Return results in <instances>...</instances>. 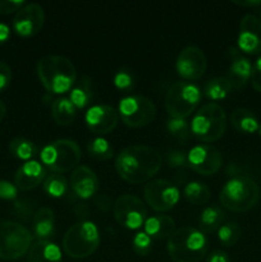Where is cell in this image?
Returning a JSON list of instances; mask_svg holds the SVG:
<instances>
[{"instance_id":"1","label":"cell","mask_w":261,"mask_h":262,"mask_svg":"<svg viewBox=\"0 0 261 262\" xmlns=\"http://www.w3.org/2000/svg\"><path fill=\"white\" fill-rule=\"evenodd\" d=\"M163 159L161 155L150 146L133 145L125 147L115 160L118 174L125 182L141 184L150 182L160 170Z\"/></svg>"},{"instance_id":"2","label":"cell","mask_w":261,"mask_h":262,"mask_svg":"<svg viewBox=\"0 0 261 262\" xmlns=\"http://www.w3.org/2000/svg\"><path fill=\"white\" fill-rule=\"evenodd\" d=\"M36 69L42 86L51 94H66L77 81L76 67L66 56H44L38 60Z\"/></svg>"},{"instance_id":"3","label":"cell","mask_w":261,"mask_h":262,"mask_svg":"<svg viewBox=\"0 0 261 262\" xmlns=\"http://www.w3.org/2000/svg\"><path fill=\"white\" fill-rule=\"evenodd\" d=\"M207 250L206 235L196 228H178L168 239V253L174 262H200Z\"/></svg>"},{"instance_id":"4","label":"cell","mask_w":261,"mask_h":262,"mask_svg":"<svg viewBox=\"0 0 261 262\" xmlns=\"http://www.w3.org/2000/svg\"><path fill=\"white\" fill-rule=\"evenodd\" d=\"M220 204L229 211L246 212L260 200V188L253 179L245 176L233 177L220 191Z\"/></svg>"},{"instance_id":"5","label":"cell","mask_w":261,"mask_h":262,"mask_svg":"<svg viewBox=\"0 0 261 262\" xmlns=\"http://www.w3.org/2000/svg\"><path fill=\"white\" fill-rule=\"evenodd\" d=\"M100 246V234L92 222H78L72 225L63 237V250L72 258H86Z\"/></svg>"},{"instance_id":"6","label":"cell","mask_w":261,"mask_h":262,"mask_svg":"<svg viewBox=\"0 0 261 262\" xmlns=\"http://www.w3.org/2000/svg\"><path fill=\"white\" fill-rule=\"evenodd\" d=\"M41 163L56 174L67 173L78 166L81 148L73 140H56L46 145L40 152Z\"/></svg>"},{"instance_id":"7","label":"cell","mask_w":261,"mask_h":262,"mask_svg":"<svg viewBox=\"0 0 261 262\" xmlns=\"http://www.w3.org/2000/svg\"><path fill=\"white\" fill-rule=\"evenodd\" d=\"M227 129L225 112L219 104L210 102L200 107L191 122V132L202 142L217 141Z\"/></svg>"},{"instance_id":"8","label":"cell","mask_w":261,"mask_h":262,"mask_svg":"<svg viewBox=\"0 0 261 262\" xmlns=\"http://www.w3.org/2000/svg\"><path fill=\"white\" fill-rule=\"evenodd\" d=\"M31 245L32 234L25 225L0 220V260H18L28 252Z\"/></svg>"},{"instance_id":"9","label":"cell","mask_w":261,"mask_h":262,"mask_svg":"<svg viewBox=\"0 0 261 262\" xmlns=\"http://www.w3.org/2000/svg\"><path fill=\"white\" fill-rule=\"evenodd\" d=\"M201 90L194 83L179 81L171 84L165 96V109L170 118L186 119L199 106Z\"/></svg>"},{"instance_id":"10","label":"cell","mask_w":261,"mask_h":262,"mask_svg":"<svg viewBox=\"0 0 261 262\" xmlns=\"http://www.w3.org/2000/svg\"><path fill=\"white\" fill-rule=\"evenodd\" d=\"M120 119L130 128L148 125L156 118V106L154 101L142 95H130L119 102Z\"/></svg>"},{"instance_id":"11","label":"cell","mask_w":261,"mask_h":262,"mask_svg":"<svg viewBox=\"0 0 261 262\" xmlns=\"http://www.w3.org/2000/svg\"><path fill=\"white\" fill-rule=\"evenodd\" d=\"M114 217L122 227L136 230L145 224L147 210L145 204L133 194H122L113 204Z\"/></svg>"},{"instance_id":"12","label":"cell","mask_w":261,"mask_h":262,"mask_svg":"<svg viewBox=\"0 0 261 262\" xmlns=\"http://www.w3.org/2000/svg\"><path fill=\"white\" fill-rule=\"evenodd\" d=\"M143 196L153 210L158 212H166L174 209L179 201V189L166 179H154L143 187Z\"/></svg>"},{"instance_id":"13","label":"cell","mask_w":261,"mask_h":262,"mask_svg":"<svg viewBox=\"0 0 261 262\" xmlns=\"http://www.w3.org/2000/svg\"><path fill=\"white\" fill-rule=\"evenodd\" d=\"M188 168L202 176H212L220 170L223 156L216 147L211 145H197L187 154Z\"/></svg>"},{"instance_id":"14","label":"cell","mask_w":261,"mask_h":262,"mask_svg":"<svg viewBox=\"0 0 261 262\" xmlns=\"http://www.w3.org/2000/svg\"><path fill=\"white\" fill-rule=\"evenodd\" d=\"M45 23V10L40 4H25L13 18V30L22 37H31L41 31Z\"/></svg>"},{"instance_id":"15","label":"cell","mask_w":261,"mask_h":262,"mask_svg":"<svg viewBox=\"0 0 261 262\" xmlns=\"http://www.w3.org/2000/svg\"><path fill=\"white\" fill-rule=\"evenodd\" d=\"M207 68L205 53L196 46H187L177 58L176 69L182 78L187 81H196L201 78Z\"/></svg>"},{"instance_id":"16","label":"cell","mask_w":261,"mask_h":262,"mask_svg":"<svg viewBox=\"0 0 261 262\" xmlns=\"http://www.w3.org/2000/svg\"><path fill=\"white\" fill-rule=\"evenodd\" d=\"M238 49L250 55L261 53V20L253 14H246L240 23Z\"/></svg>"},{"instance_id":"17","label":"cell","mask_w":261,"mask_h":262,"mask_svg":"<svg viewBox=\"0 0 261 262\" xmlns=\"http://www.w3.org/2000/svg\"><path fill=\"white\" fill-rule=\"evenodd\" d=\"M119 114L113 106L106 104L94 105L86 113V125L96 135H106L117 127Z\"/></svg>"},{"instance_id":"18","label":"cell","mask_w":261,"mask_h":262,"mask_svg":"<svg viewBox=\"0 0 261 262\" xmlns=\"http://www.w3.org/2000/svg\"><path fill=\"white\" fill-rule=\"evenodd\" d=\"M72 192L82 200H87L97 194L100 182L92 169L86 165L77 166L71 176Z\"/></svg>"},{"instance_id":"19","label":"cell","mask_w":261,"mask_h":262,"mask_svg":"<svg viewBox=\"0 0 261 262\" xmlns=\"http://www.w3.org/2000/svg\"><path fill=\"white\" fill-rule=\"evenodd\" d=\"M46 178V169L36 160L26 161L18 168L14 176V184L20 191H31L40 186Z\"/></svg>"},{"instance_id":"20","label":"cell","mask_w":261,"mask_h":262,"mask_svg":"<svg viewBox=\"0 0 261 262\" xmlns=\"http://www.w3.org/2000/svg\"><path fill=\"white\" fill-rule=\"evenodd\" d=\"M229 53L233 55V59L232 64L229 67V71H228L227 78L232 83L233 89H243L251 79L252 64H251V61L247 58L241 55L240 50H237V49H230Z\"/></svg>"},{"instance_id":"21","label":"cell","mask_w":261,"mask_h":262,"mask_svg":"<svg viewBox=\"0 0 261 262\" xmlns=\"http://www.w3.org/2000/svg\"><path fill=\"white\" fill-rule=\"evenodd\" d=\"M61 251L51 241L36 239L28 250V262H61Z\"/></svg>"},{"instance_id":"22","label":"cell","mask_w":261,"mask_h":262,"mask_svg":"<svg viewBox=\"0 0 261 262\" xmlns=\"http://www.w3.org/2000/svg\"><path fill=\"white\" fill-rule=\"evenodd\" d=\"M145 233L151 239H165L176 232V222L168 215H158V216L147 217L143 224Z\"/></svg>"},{"instance_id":"23","label":"cell","mask_w":261,"mask_h":262,"mask_svg":"<svg viewBox=\"0 0 261 262\" xmlns=\"http://www.w3.org/2000/svg\"><path fill=\"white\" fill-rule=\"evenodd\" d=\"M33 233L37 239L50 241L55 233V215L49 207H41L32 217Z\"/></svg>"},{"instance_id":"24","label":"cell","mask_w":261,"mask_h":262,"mask_svg":"<svg viewBox=\"0 0 261 262\" xmlns=\"http://www.w3.org/2000/svg\"><path fill=\"white\" fill-rule=\"evenodd\" d=\"M230 123L238 132L245 133V135H252L257 132L258 125H260L255 113L245 107H237L233 110L230 114Z\"/></svg>"},{"instance_id":"25","label":"cell","mask_w":261,"mask_h":262,"mask_svg":"<svg viewBox=\"0 0 261 262\" xmlns=\"http://www.w3.org/2000/svg\"><path fill=\"white\" fill-rule=\"evenodd\" d=\"M51 115L59 125H69L76 119V106L69 97H60L53 101Z\"/></svg>"},{"instance_id":"26","label":"cell","mask_w":261,"mask_h":262,"mask_svg":"<svg viewBox=\"0 0 261 262\" xmlns=\"http://www.w3.org/2000/svg\"><path fill=\"white\" fill-rule=\"evenodd\" d=\"M69 100L76 106V109H83L90 104V101L92 100L91 78L90 77L82 76V78L74 83L71 90Z\"/></svg>"},{"instance_id":"27","label":"cell","mask_w":261,"mask_h":262,"mask_svg":"<svg viewBox=\"0 0 261 262\" xmlns=\"http://www.w3.org/2000/svg\"><path fill=\"white\" fill-rule=\"evenodd\" d=\"M224 220V212L219 206H209L204 209L199 219L200 229L202 233H212L219 230Z\"/></svg>"},{"instance_id":"28","label":"cell","mask_w":261,"mask_h":262,"mask_svg":"<svg viewBox=\"0 0 261 262\" xmlns=\"http://www.w3.org/2000/svg\"><path fill=\"white\" fill-rule=\"evenodd\" d=\"M9 152L19 160L30 161L31 159L38 155V147L35 142L27 140V138L17 137L10 141Z\"/></svg>"},{"instance_id":"29","label":"cell","mask_w":261,"mask_h":262,"mask_svg":"<svg viewBox=\"0 0 261 262\" xmlns=\"http://www.w3.org/2000/svg\"><path fill=\"white\" fill-rule=\"evenodd\" d=\"M232 83L227 77H216L210 81L206 82L205 84V95L209 97L210 100H223L230 94L232 91Z\"/></svg>"},{"instance_id":"30","label":"cell","mask_w":261,"mask_h":262,"mask_svg":"<svg viewBox=\"0 0 261 262\" xmlns=\"http://www.w3.org/2000/svg\"><path fill=\"white\" fill-rule=\"evenodd\" d=\"M183 194L191 204L205 205L210 199V188L202 182H189L184 187Z\"/></svg>"},{"instance_id":"31","label":"cell","mask_w":261,"mask_h":262,"mask_svg":"<svg viewBox=\"0 0 261 262\" xmlns=\"http://www.w3.org/2000/svg\"><path fill=\"white\" fill-rule=\"evenodd\" d=\"M44 191L51 197H63L68 193L69 191V184L68 181L66 179V177L61 176V174H50L45 178L44 181Z\"/></svg>"},{"instance_id":"32","label":"cell","mask_w":261,"mask_h":262,"mask_svg":"<svg viewBox=\"0 0 261 262\" xmlns=\"http://www.w3.org/2000/svg\"><path fill=\"white\" fill-rule=\"evenodd\" d=\"M87 151L94 159L100 161L109 160L114 156V148L110 145L109 141L102 137H96L91 140L87 145Z\"/></svg>"},{"instance_id":"33","label":"cell","mask_w":261,"mask_h":262,"mask_svg":"<svg viewBox=\"0 0 261 262\" xmlns=\"http://www.w3.org/2000/svg\"><path fill=\"white\" fill-rule=\"evenodd\" d=\"M242 234V229H241L240 224L237 223H227V224L222 225L217 230V238H219L220 243L225 247H232Z\"/></svg>"},{"instance_id":"34","label":"cell","mask_w":261,"mask_h":262,"mask_svg":"<svg viewBox=\"0 0 261 262\" xmlns=\"http://www.w3.org/2000/svg\"><path fill=\"white\" fill-rule=\"evenodd\" d=\"M166 129L173 137H176L178 141L188 140L189 133H191V124L186 119H177V118H170L166 123Z\"/></svg>"},{"instance_id":"35","label":"cell","mask_w":261,"mask_h":262,"mask_svg":"<svg viewBox=\"0 0 261 262\" xmlns=\"http://www.w3.org/2000/svg\"><path fill=\"white\" fill-rule=\"evenodd\" d=\"M132 247L138 256H147L153 251V239L145 232H140L133 237Z\"/></svg>"},{"instance_id":"36","label":"cell","mask_w":261,"mask_h":262,"mask_svg":"<svg viewBox=\"0 0 261 262\" xmlns=\"http://www.w3.org/2000/svg\"><path fill=\"white\" fill-rule=\"evenodd\" d=\"M12 211L14 214L15 217L20 220H25L27 222L28 219L33 217L35 212H33V205L31 201L27 200H15L14 204H13Z\"/></svg>"},{"instance_id":"37","label":"cell","mask_w":261,"mask_h":262,"mask_svg":"<svg viewBox=\"0 0 261 262\" xmlns=\"http://www.w3.org/2000/svg\"><path fill=\"white\" fill-rule=\"evenodd\" d=\"M69 194H71V196H69V201H71L72 204V209H73L74 215H76L81 222H86L87 217L90 216V212H91L89 205L84 201H82V199L77 197L73 192H71Z\"/></svg>"},{"instance_id":"38","label":"cell","mask_w":261,"mask_h":262,"mask_svg":"<svg viewBox=\"0 0 261 262\" xmlns=\"http://www.w3.org/2000/svg\"><path fill=\"white\" fill-rule=\"evenodd\" d=\"M114 84L120 91H129V90H132L135 82H133V76L129 69H120L114 77Z\"/></svg>"},{"instance_id":"39","label":"cell","mask_w":261,"mask_h":262,"mask_svg":"<svg viewBox=\"0 0 261 262\" xmlns=\"http://www.w3.org/2000/svg\"><path fill=\"white\" fill-rule=\"evenodd\" d=\"M168 164L170 168L182 169L188 166V159L187 155L182 151H170L168 154Z\"/></svg>"},{"instance_id":"40","label":"cell","mask_w":261,"mask_h":262,"mask_svg":"<svg viewBox=\"0 0 261 262\" xmlns=\"http://www.w3.org/2000/svg\"><path fill=\"white\" fill-rule=\"evenodd\" d=\"M17 196L18 188L15 184L8 181H0V199L10 201V200H17Z\"/></svg>"},{"instance_id":"41","label":"cell","mask_w":261,"mask_h":262,"mask_svg":"<svg viewBox=\"0 0 261 262\" xmlns=\"http://www.w3.org/2000/svg\"><path fill=\"white\" fill-rule=\"evenodd\" d=\"M25 5L22 0H0V14H12L17 13Z\"/></svg>"},{"instance_id":"42","label":"cell","mask_w":261,"mask_h":262,"mask_svg":"<svg viewBox=\"0 0 261 262\" xmlns=\"http://www.w3.org/2000/svg\"><path fill=\"white\" fill-rule=\"evenodd\" d=\"M12 81V68L5 61H0V91L7 89Z\"/></svg>"},{"instance_id":"43","label":"cell","mask_w":261,"mask_h":262,"mask_svg":"<svg viewBox=\"0 0 261 262\" xmlns=\"http://www.w3.org/2000/svg\"><path fill=\"white\" fill-rule=\"evenodd\" d=\"M251 83L255 91L261 92V56L252 66V74H251Z\"/></svg>"},{"instance_id":"44","label":"cell","mask_w":261,"mask_h":262,"mask_svg":"<svg viewBox=\"0 0 261 262\" xmlns=\"http://www.w3.org/2000/svg\"><path fill=\"white\" fill-rule=\"evenodd\" d=\"M94 204L96 205L97 209H100L101 211H107V210H110V207L113 206L112 200H110L109 196H106V194H97L94 199Z\"/></svg>"},{"instance_id":"45","label":"cell","mask_w":261,"mask_h":262,"mask_svg":"<svg viewBox=\"0 0 261 262\" xmlns=\"http://www.w3.org/2000/svg\"><path fill=\"white\" fill-rule=\"evenodd\" d=\"M205 262H230V258L227 252H224L222 250H216L209 253V256H207Z\"/></svg>"},{"instance_id":"46","label":"cell","mask_w":261,"mask_h":262,"mask_svg":"<svg viewBox=\"0 0 261 262\" xmlns=\"http://www.w3.org/2000/svg\"><path fill=\"white\" fill-rule=\"evenodd\" d=\"M10 37V28L5 23L0 22V45H4Z\"/></svg>"},{"instance_id":"47","label":"cell","mask_w":261,"mask_h":262,"mask_svg":"<svg viewBox=\"0 0 261 262\" xmlns=\"http://www.w3.org/2000/svg\"><path fill=\"white\" fill-rule=\"evenodd\" d=\"M233 3L237 5H241V7H258V5H261V0H243V2L233 0Z\"/></svg>"},{"instance_id":"48","label":"cell","mask_w":261,"mask_h":262,"mask_svg":"<svg viewBox=\"0 0 261 262\" xmlns=\"http://www.w3.org/2000/svg\"><path fill=\"white\" fill-rule=\"evenodd\" d=\"M5 114H7V106H5L4 102L0 100V123H2L3 119H4Z\"/></svg>"},{"instance_id":"49","label":"cell","mask_w":261,"mask_h":262,"mask_svg":"<svg viewBox=\"0 0 261 262\" xmlns=\"http://www.w3.org/2000/svg\"><path fill=\"white\" fill-rule=\"evenodd\" d=\"M257 132H258V135L261 136V123H260V125H258V130H257Z\"/></svg>"},{"instance_id":"50","label":"cell","mask_w":261,"mask_h":262,"mask_svg":"<svg viewBox=\"0 0 261 262\" xmlns=\"http://www.w3.org/2000/svg\"><path fill=\"white\" fill-rule=\"evenodd\" d=\"M260 20H261V9H260Z\"/></svg>"}]
</instances>
